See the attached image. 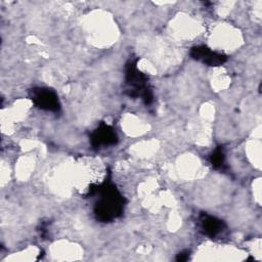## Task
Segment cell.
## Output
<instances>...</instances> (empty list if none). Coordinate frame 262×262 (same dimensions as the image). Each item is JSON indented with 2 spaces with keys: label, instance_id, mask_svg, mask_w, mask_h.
Returning <instances> with one entry per match:
<instances>
[{
  "label": "cell",
  "instance_id": "obj_2",
  "mask_svg": "<svg viewBox=\"0 0 262 262\" xmlns=\"http://www.w3.org/2000/svg\"><path fill=\"white\" fill-rule=\"evenodd\" d=\"M126 92L132 98H141L144 104L149 105L154 101L152 90L147 77L138 70L137 59H129L125 67Z\"/></svg>",
  "mask_w": 262,
  "mask_h": 262
},
{
  "label": "cell",
  "instance_id": "obj_6",
  "mask_svg": "<svg viewBox=\"0 0 262 262\" xmlns=\"http://www.w3.org/2000/svg\"><path fill=\"white\" fill-rule=\"evenodd\" d=\"M199 225L202 232L212 238L222 235L226 230V224L224 221L207 213H202L200 215Z\"/></svg>",
  "mask_w": 262,
  "mask_h": 262
},
{
  "label": "cell",
  "instance_id": "obj_5",
  "mask_svg": "<svg viewBox=\"0 0 262 262\" xmlns=\"http://www.w3.org/2000/svg\"><path fill=\"white\" fill-rule=\"evenodd\" d=\"M90 142L93 148L98 149L116 144L118 142V135L112 126L105 123H100L91 133Z\"/></svg>",
  "mask_w": 262,
  "mask_h": 262
},
{
  "label": "cell",
  "instance_id": "obj_4",
  "mask_svg": "<svg viewBox=\"0 0 262 262\" xmlns=\"http://www.w3.org/2000/svg\"><path fill=\"white\" fill-rule=\"evenodd\" d=\"M189 54L192 59L206 63L210 67H218L227 60V56L225 54L214 51L206 45H196L191 47Z\"/></svg>",
  "mask_w": 262,
  "mask_h": 262
},
{
  "label": "cell",
  "instance_id": "obj_1",
  "mask_svg": "<svg viewBox=\"0 0 262 262\" xmlns=\"http://www.w3.org/2000/svg\"><path fill=\"white\" fill-rule=\"evenodd\" d=\"M87 196H97L93 212L100 222H111L123 214L125 199L110 180H105L101 184L91 185Z\"/></svg>",
  "mask_w": 262,
  "mask_h": 262
},
{
  "label": "cell",
  "instance_id": "obj_7",
  "mask_svg": "<svg viewBox=\"0 0 262 262\" xmlns=\"http://www.w3.org/2000/svg\"><path fill=\"white\" fill-rule=\"evenodd\" d=\"M210 164L212 167L216 170H223L225 166V155L223 151V148L221 146H218L209 158Z\"/></svg>",
  "mask_w": 262,
  "mask_h": 262
},
{
  "label": "cell",
  "instance_id": "obj_3",
  "mask_svg": "<svg viewBox=\"0 0 262 262\" xmlns=\"http://www.w3.org/2000/svg\"><path fill=\"white\" fill-rule=\"evenodd\" d=\"M34 105L46 112L57 113L60 110V102L57 93L47 87H35L29 92Z\"/></svg>",
  "mask_w": 262,
  "mask_h": 262
},
{
  "label": "cell",
  "instance_id": "obj_8",
  "mask_svg": "<svg viewBox=\"0 0 262 262\" xmlns=\"http://www.w3.org/2000/svg\"><path fill=\"white\" fill-rule=\"evenodd\" d=\"M189 257V252L188 251H183V252H180L177 257H176V260L179 261V262H183V261H186Z\"/></svg>",
  "mask_w": 262,
  "mask_h": 262
}]
</instances>
